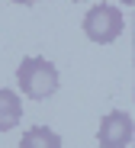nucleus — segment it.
Wrapping results in <instances>:
<instances>
[{
	"label": "nucleus",
	"instance_id": "6",
	"mask_svg": "<svg viewBox=\"0 0 135 148\" xmlns=\"http://www.w3.org/2000/svg\"><path fill=\"white\" fill-rule=\"evenodd\" d=\"M13 3H19V7H36L39 0H13Z\"/></svg>",
	"mask_w": 135,
	"mask_h": 148
},
{
	"label": "nucleus",
	"instance_id": "7",
	"mask_svg": "<svg viewBox=\"0 0 135 148\" xmlns=\"http://www.w3.org/2000/svg\"><path fill=\"white\" fill-rule=\"evenodd\" d=\"M132 58H135V16H132Z\"/></svg>",
	"mask_w": 135,
	"mask_h": 148
},
{
	"label": "nucleus",
	"instance_id": "9",
	"mask_svg": "<svg viewBox=\"0 0 135 148\" xmlns=\"http://www.w3.org/2000/svg\"><path fill=\"white\" fill-rule=\"evenodd\" d=\"M74 3H80V0H74Z\"/></svg>",
	"mask_w": 135,
	"mask_h": 148
},
{
	"label": "nucleus",
	"instance_id": "2",
	"mask_svg": "<svg viewBox=\"0 0 135 148\" xmlns=\"http://www.w3.org/2000/svg\"><path fill=\"white\" fill-rule=\"evenodd\" d=\"M125 29V19L122 10L113 3H93L84 16V36L97 45H113Z\"/></svg>",
	"mask_w": 135,
	"mask_h": 148
},
{
	"label": "nucleus",
	"instance_id": "3",
	"mask_svg": "<svg viewBox=\"0 0 135 148\" xmlns=\"http://www.w3.org/2000/svg\"><path fill=\"white\" fill-rule=\"evenodd\" d=\"M135 138V122L125 110H110L97 126V145L100 148H129Z\"/></svg>",
	"mask_w": 135,
	"mask_h": 148
},
{
	"label": "nucleus",
	"instance_id": "1",
	"mask_svg": "<svg viewBox=\"0 0 135 148\" xmlns=\"http://www.w3.org/2000/svg\"><path fill=\"white\" fill-rule=\"evenodd\" d=\"M16 84L19 90L29 97V100H48V97L58 93V68L51 64L48 58H39V55H29L23 58L19 68H16Z\"/></svg>",
	"mask_w": 135,
	"mask_h": 148
},
{
	"label": "nucleus",
	"instance_id": "4",
	"mask_svg": "<svg viewBox=\"0 0 135 148\" xmlns=\"http://www.w3.org/2000/svg\"><path fill=\"white\" fill-rule=\"evenodd\" d=\"M23 119V100L13 90H0V132H10Z\"/></svg>",
	"mask_w": 135,
	"mask_h": 148
},
{
	"label": "nucleus",
	"instance_id": "5",
	"mask_svg": "<svg viewBox=\"0 0 135 148\" xmlns=\"http://www.w3.org/2000/svg\"><path fill=\"white\" fill-rule=\"evenodd\" d=\"M19 148H61V135L51 126H32L23 132Z\"/></svg>",
	"mask_w": 135,
	"mask_h": 148
},
{
	"label": "nucleus",
	"instance_id": "8",
	"mask_svg": "<svg viewBox=\"0 0 135 148\" xmlns=\"http://www.w3.org/2000/svg\"><path fill=\"white\" fill-rule=\"evenodd\" d=\"M122 3H135V0H122Z\"/></svg>",
	"mask_w": 135,
	"mask_h": 148
}]
</instances>
